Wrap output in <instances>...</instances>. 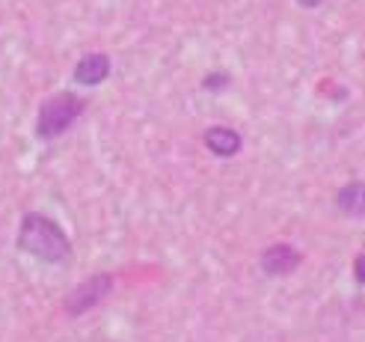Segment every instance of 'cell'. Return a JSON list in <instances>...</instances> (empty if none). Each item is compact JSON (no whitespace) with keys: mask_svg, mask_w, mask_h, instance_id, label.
<instances>
[{"mask_svg":"<svg viewBox=\"0 0 365 342\" xmlns=\"http://www.w3.org/2000/svg\"><path fill=\"white\" fill-rule=\"evenodd\" d=\"M18 250L45 265H68L71 256H75V247H71L66 229L39 211H27L21 218V226H18Z\"/></svg>","mask_w":365,"mask_h":342,"instance_id":"cell-1","label":"cell"},{"mask_svg":"<svg viewBox=\"0 0 365 342\" xmlns=\"http://www.w3.org/2000/svg\"><path fill=\"white\" fill-rule=\"evenodd\" d=\"M83 107H86V101L78 93H68V89L45 99L42 107H39V116H36V137L45 140V143L57 140L60 134H66L71 125L81 119Z\"/></svg>","mask_w":365,"mask_h":342,"instance_id":"cell-2","label":"cell"},{"mask_svg":"<svg viewBox=\"0 0 365 342\" xmlns=\"http://www.w3.org/2000/svg\"><path fill=\"white\" fill-rule=\"evenodd\" d=\"M110 292H113V274H93V277H86L78 289H71L66 295L63 307L68 316H83L89 310H96Z\"/></svg>","mask_w":365,"mask_h":342,"instance_id":"cell-3","label":"cell"},{"mask_svg":"<svg viewBox=\"0 0 365 342\" xmlns=\"http://www.w3.org/2000/svg\"><path fill=\"white\" fill-rule=\"evenodd\" d=\"M259 265H262V271L267 277H288L303 265V253L291 244H273L262 253Z\"/></svg>","mask_w":365,"mask_h":342,"instance_id":"cell-4","label":"cell"},{"mask_svg":"<svg viewBox=\"0 0 365 342\" xmlns=\"http://www.w3.org/2000/svg\"><path fill=\"white\" fill-rule=\"evenodd\" d=\"M202 143L217 158H235L244 149V137L235 129H229V125H211V129L202 134Z\"/></svg>","mask_w":365,"mask_h":342,"instance_id":"cell-5","label":"cell"},{"mask_svg":"<svg viewBox=\"0 0 365 342\" xmlns=\"http://www.w3.org/2000/svg\"><path fill=\"white\" fill-rule=\"evenodd\" d=\"M110 78V57L107 54H86L75 66V81L81 86H98Z\"/></svg>","mask_w":365,"mask_h":342,"instance_id":"cell-6","label":"cell"},{"mask_svg":"<svg viewBox=\"0 0 365 342\" xmlns=\"http://www.w3.org/2000/svg\"><path fill=\"white\" fill-rule=\"evenodd\" d=\"M336 206L348 218H365V182H348L336 193Z\"/></svg>","mask_w":365,"mask_h":342,"instance_id":"cell-7","label":"cell"},{"mask_svg":"<svg viewBox=\"0 0 365 342\" xmlns=\"http://www.w3.org/2000/svg\"><path fill=\"white\" fill-rule=\"evenodd\" d=\"M202 86L208 89V93H223V89L229 86V75L226 71H211V75H205Z\"/></svg>","mask_w":365,"mask_h":342,"instance_id":"cell-8","label":"cell"},{"mask_svg":"<svg viewBox=\"0 0 365 342\" xmlns=\"http://www.w3.org/2000/svg\"><path fill=\"white\" fill-rule=\"evenodd\" d=\"M354 280H356L359 286H365V253H359V256L354 259Z\"/></svg>","mask_w":365,"mask_h":342,"instance_id":"cell-9","label":"cell"},{"mask_svg":"<svg viewBox=\"0 0 365 342\" xmlns=\"http://www.w3.org/2000/svg\"><path fill=\"white\" fill-rule=\"evenodd\" d=\"M297 4H300L303 9H318V6L324 4V0H297Z\"/></svg>","mask_w":365,"mask_h":342,"instance_id":"cell-10","label":"cell"}]
</instances>
